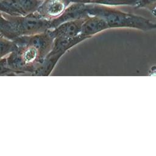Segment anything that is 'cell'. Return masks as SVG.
Instances as JSON below:
<instances>
[{"label": "cell", "instance_id": "5", "mask_svg": "<svg viewBox=\"0 0 156 156\" xmlns=\"http://www.w3.org/2000/svg\"><path fill=\"white\" fill-rule=\"evenodd\" d=\"M156 7V0H138L135 9H147L151 11Z\"/></svg>", "mask_w": 156, "mask_h": 156}, {"label": "cell", "instance_id": "8", "mask_svg": "<svg viewBox=\"0 0 156 156\" xmlns=\"http://www.w3.org/2000/svg\"><path fill=\"white\" fill-rule=\"evenodd\" d=\"M72 2H80V3H89L90 0H71Z\"/></svg>", "mask_w": 156, "mask_h": 156}, {"label": "cell", "instance_id": "3", "mask_svg": "<svg viewBox=\"0 0 156 156\" xmlns=\"http://www.w3.org/2000/svg\"><path fill=\"white\" fill-rule=\"evenodd\" d=\"M72 3L71 0H43L36 13L43 16L57 17Z\"/></svg>", "mask_w": 156, "mask_h": 156}, {"label": "cell", "instance_id": "7", "mask_svg": "<svg viewBox=\"0 0 156 156\" xmlns=\"http://www.w3.org/2000/svg\"><path fill=\"white\" fill-rule=\"evenodd\" d=\"M0 11L1 12H5V13H7L9 14H11L10 11L0 2Z\"/></svg>", "mask_w": 156, "mask_h": 156}, {"label": "cell", "instance_id": "6", "mask_svg": "<svg viewBox=\"0 0 156 156\" xmlns=\"http://www.w3.org/2000/svg\"><path fill=\"white\" fill-rule=\"evenodd\" d=\"M35 55H36V51L34 49H30L25 54V59L27 61L30 62L34 60V58L35 57Z\"/></svg>", "mask_w": 156, "mask_h": 156}, {"label": "cell", "instance_id": "1", "mask_svg": "<svg viewBox=\"0 0 156 156\" xmlns=\"http://www.w3.org/2000/svg\"><path fill=\"white\" fill-rule=\"evenodd\" d=\"M88 15L101 17L107 23L109 28L127 27L142 30L156 29V23L143 16L122 12L108 5L90 4L85 5Z\"/></svg>", "mask_w": 156, "mask_h": 156}, {"label": "cell", "instance_id": "9", "mask_svg": "<svg viewBox=\"0 0 156 156\" xmlns=\"http://www.w3.org/2000/svg\"><path fill=\"white\" fill-rule=\"evenodd\" d=\"M151 13H152V14L155 16V18H156V7L154 9H152L151 11Z\"/></svg>", "mask_w": 156, "mask_h": 156}, {"label": "cell", "instance_id": "2", "mask_svg": "<svg viewBox=\"0 0 156 156\" xmlns=\"http://www.w3.org/2000/svg\"><path fill=\"white\" fill-rule=\"evenodd\" d=\"M43 0H1L2 3L15 15H29L38 10Z\"/></svg>", "mask_w": 156, "mask_h": 156}, {"label": "cell", "instance_id": "4", "mask_svg": "<svg viewBox=\"0 0 156 156\" xmlns=\"http://www.w3.org/2000/svg\"><path fill=\"white\" fill-rule=\"evenodd\" d=\"M137 2L138 0H90L89 3L108 6L130 5L134 7Z\"/></svg>", "mask_w": 156, "mask_h": 156}]
</instances>
